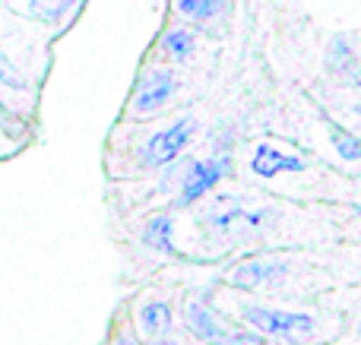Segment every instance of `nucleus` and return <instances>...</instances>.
I'll use <instances>...</instances> for the list:
<instances>
[{"label": "nucleus", "instance_id": "obj_14", "mask_svg": "<svg viewBox=\"0 0 361 345\" xmlns=\"http://www.w3.org/2000/svg\"><path fill=\"white\" fill-rule=\"evenodd\" d=\"M355 82H358V86H361V70H355Z\"/></svg>", "mask_w": 361, "mask_h": 345}, {"label": "nucleus", "instance_id": "obj_3", "mask_svg": "<svg viewBox=\"0 0 361 345\" xmlns=\"http://www.w3.org/2000/svg\"><path fill=\"white\" fill-rule=\"evenodd\" d=\"M193 133V120H178L175 127L162 130L159 137H152V143L146 146V162L149 165H165L184 149V143Z\"/></svg>", "mask_w": 361, "mask_h": 345}, {"label": "nucleus", "instance_id": "obj_11", "mask_svg": "<svg viewBox=\"0 0 361 345\" xmlns=\"http://www.w3.org/2000/svg\"><path fill=\"white\" fill-rule=\"evenodd\" d=\"M32 6H35L44 19H61L63 13L73 6V0H32Z\"/></svg>", "mask_w": 361, "mask_h": 345}, {"label": "nucleus", "instance_id": "obj_1", "mask_svg": "<svg viewBox=\"0 0 361 345\" xmlns=\"http://www.w3.org/2000/svg\"><path fill=\"white\" fill-rule=\"evenodd\" d=\"M187 320H190L193 333L209 345H267V339H260L257 333L231 327V323H225L216 310L200 308V304H193V308L187 310Z\"/></svg>", "mask_w": 361, "mask_h": 345}, {"label": "nucleus", "instance_id": "obj_13", "mask_svg": "<svg viewBox=\"0 0 361 345\" xmlns=\"http://www.w3.org/2000/svg\"><path fill=\"white\" fill-rule=\"evenodd\" d=\"M165 44H169V51L175 57H180V61L190 54V35H187V32H171V35L165 38Z\"/></svg>", "mask_w": 361, "mask_h": 345}, {"label": "nucleus", "instance_id": "obj_4", "mask_svg": "<svg viewBox=\"0 0 361 345\" xmlns=\"http://www.w3.org/2000/svg\"><path fill=\"white\" fill-rule=\"evenodd\" d=\"M171 89H175V82H171V76L162 73V70L152 73V76H146L143 86H140V92H137V99H133V108H137L140 114L156 111V108H162L165 101H169Z\"/></svg>", "mask_w": 361, "mask_h": 345}, {"label": "nucleus", "instance_id": "obj_9", "mask_svg": "<svg viewBox=\"0 0 361 345\" xmlns=\"http://www.w3.org/2000/svg\"><path fill=\"white\" fill-rule=\"evenodd\" d=\"M276 272V266H263V263H247V266H241V270L231 276V282L235 285H241V289H257L260 282H267L269 276Z\"/></svg>", "mask_w": 361, "mask_h": 345}, {"label": "nucleus", "instance_id": "obj_8", "mask_svg": "<svg viewBox=\"0 0 361 345\" xmlns=\"http://www.w3.org/2000/svg\"><path fill=\"white\" fill-rule=\"evenodd\" d=\"M330 137L343 158H349V162L361 158V137H355V133H349L345 127H336V124H330Z\"/></svg>", "mask_w": 361, "mask_h": 345}, {"label": "nucleus", "instance_id": "obj_5", "mask_svg": "<svg viewBox=\"0 0 361 345\" xmlns=\"http://www.w3.org/2000/svg\"><path fill=\"white\" fill-rule=\"evenodd\" d=\"M250 168L260 177H276V175H282V171H305L307 162H301V158H295V156H286V152L273 149V146H260V149L254 152Z\"/></svg>", "mask_w": 361, "mask_h": 345}, {"label": "nucleus", "instance_id": "obj_6", "mask_svg": "<svg viewBox=\"0 0 361 345\" xmlns=\"http://www.w3.org/2000/svg\"><path fill=\"white\" fill-rule=\"evenodd\" d=\"M222 171H225V165H222V162H200V165H193L190 177L184 181V194H180V200H184V203L200 200V196H203L206 190L216 187V184H219Z\"/></svg>", "mask_w": 361, "mask_h": 345}, {"label": "nucleus", "instance_id": "obj_15", "mask_svg": "<svg viewBox=\"0 0 361 345\" xmlns=\"http://www.w3.org/2000/svg\"><path fill=\"white\" fill-rule=\"evenodd\" d=\"M355 111H358V114H361V105H358V108H355Z\"/></svg>", "mask_w": 361, "mask_h": 345}, {"label": "nucleus", "instance_id": "obj_7", "mask_svg": "<svg viewBox=\"0 0 361 345\" xmlns=\"http://www.w3.org/2000/svg\"><path fill=\"white\" fill-rule=\"evenodd\" d=\"M140 323H143V330L149 336H162L171 323V314H169L165 304H146L143 314H140Z\"/></svg>", "mask_w": 361, "mask_h": 345}, {"label": "nucleus", "instance_id": "obj_16", "mask_svg": "<svg viewBox=\"0 0 361 345\" xmlns=\"http://www.w3.org/2000/svg\"><path fill=\"white\" fill-rule=\"evenodd\" d=\"M121 345H133V342H121Z\"/></svg>", "mask_w": 361, "mask_h": 345}, {"label": "nucleus", "instance_id": "obj_2", "mask_svg": "<svg viewBox=\"0 0 361 345\" xmlns=\"http://www.w3.org/2000/svg\"><path fill=\"white\" fill-rule=\"evenodd\" d=\"M244 320L250 327H257L260 333L269 336H307L314 333V317L307 314H292V310H269V308H247L244 310Z\"/></svg>", "mask_w": 361, "mask_h": 345}, {"label": "nucleus", "instance_id": "obj_12", "mask_svg": "<svg viewBox=\"0 0 361 345\" xmlns=\"http://www.w3.org/2000/svg\"><path fill=\"white\" fill-rule=\"evenodd\" d=\"M219 0H178V10L184 16H209Z\"/></svg>", "mask_w": 361, "mask_h": 345}, {"label": "nucleus", "instance_id": "obj_10", "mask_svg": "<svg viewBox=\"0 0 361 345\" xmlns=\"http://www.w3.org/2000/svg\"><path fill=\"white\" fill-rule=\"evenodd\" d=\"M171 219L169 215H159V219L149 222V228H146V244L156 247V251H169L171 247Z\"/></svg>", "mask_w": 361, "mask_h": 345}]
</instances>
